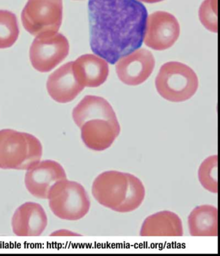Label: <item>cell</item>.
<instances>
[{
    "instance_id": "cell-8",
    "label": "cell",
    "mask_w": 220,
    "mask_h": 256,
    "mask_svg": "<svg viewBox=\"0 0 220 256\" xmlns=\"http://www.w3.org/2000/svg\"><path fill=\"white\" fill-rule=\"evenodd\" d=\"M180 34V24L174 16L157 11L148 18L144 42L152 50H164L174 46Z\"/></svg>"
},
{
    "instance_id": "cell-10",
    "label": "cell",
    "mask_w": 220,
    "mask_h": 256,
    "mask_svg": "<svg viewBox=\"0 0 220 256\" xmlns=\"http://www.w3.org/2000/svg\"><path fill=\"white\" fill-rule=\"evenodd\" d=\"M66 179L63 166L54 160L40 161L26 174L25 184L28 192L39 199H48L56 182Z\"/></svg>"
},
{
    "instance_id": "cell-16",
    "label": "cell",
    "mask_w": 220,
    "mask_h": 256,
    "mask_svg": "<svg viewBox=\"0 0 220 256\" xmlns=\"http://www.w3.org/2000/svg\"><path fill=\"white\" fill-rule=\"evenodd\" d=\"M72 118L78 126L88 120L104 119L117 121L114 109L106 99L96 96H86L73 109Z\"/></svg>"
},
{
    "instance_id": "cell-3",
    "label": "cell",
    "mask_w": 220,
    "mask_h": 256,
    "mask_svg": "<svg viewBox=\"0 0 220 256\" xmlns=\"http://www.w3.org/2000/svg\"><path fill=\"white\" fill-rule=\"evenodd\" d=\"M48 199L51 211L62 220L76 221L85 217L90 210V201L85 188L68 179L56 182Z\"/></svg>"
},
{
    "instance_id": "cell-22",
    "label": "cell",
    "mask_w": 220,
    "mask_h": 256,
    "mask_svg": "<svg viewBox=\"0 0 220 256\" xmlns=\"http://www.w3.org/2000/svg\"><path fill=\"white\" fill-rule=\"evenodd\" d=\"M138 1L145 2V3L148 4H154L158 3V2L163 1V0H138Z\"/></svg>"
},
{
    "instance_id": "cell-18",
    "label": "cell",
    "mask_w": 220,
    "mask_h": 256,
    "mask_svg": "<svg viewBox=\"0 0 220 256\" xmlns=\"http://www.w3.org/2000/svg\"><path fill=\"white\" fill-rule=\"evenodd\" d=\"M18 22L14 13L0 10V48H10L18 38Z\"/></svg>"
},
{
    "instance_id": "cell-7",
    "label": "cell",
    "mask_w": 220,
    "mask_h": 256,
    "mask_svg": "<svg viewBox=\"0 0 220 256\" xmlns=\"http://www.w3.org/2000/svg\"><path fill=\"white\" fill-rule=\"evenodd\" d=\"M130 191L128 173L106 171L94 180L92 186L93 196L102 206L120 212Z\"/></svg>"
},
{
    "instance_id": "cell-15",
    "label": "cell",
    "mask_w": 220,
    "mask_h": 256,
    "mask_svg": "<svg viewBox=\"0 0 220 256\" xmlns=\"http://www.w3.org/2000/svg\"><path fill=\"white\" fill-rule=\"evenodd\" d=\"M183 235L181 219L175 213L168 210L146 218L140 230L141 236L179 237Z\"/></svg>"
},
{
    "instance_id": "cell-9",
    "label": "cell",
    "mask_w": 220,
    "mask_h": 256,
    "mask_svg": "<svg viewBox=\"0 0 220 256\" xmlns=\"http://www.w3.org/2000/svg\"><path fill=\"white\" fill-rule=\"evenodd\" d=\"M154 66L155 59L152 53L146 48H138L119 60L116 70L124 84L136 86L150 78Z\"/></svg>"
},
{
    "instance_id": "cell-1",
    "label": "cell",
    "mask_w": 220,
    "mask_h": 256,
    "mask_svg": "<svg viewBox=\"0 0 220 256\" xmlns=\"http://www.w3.org/2000/svg\"><path fill=\"white\" fill-rule=\"evenodd\" d=\"M88 10L96 55L114 64L141 48L148 12L138 0H90Z\"/></svg>"
},
{
    "instance_id": "cell-5",
    "label": "cell",
    "mask_w": 220,
    "mask_h": 256,
    "mask_svg": "<svg viewBox=\"0 0 220 256\" xmlns=\"http://www.w3.org/2000/svg\"><path fill=\"white\" fill-rule=\"evenodd\" d=\"M21 18L24 28L34 36L58 32L63 20V1L28 0Z\"/></svg>"
},
{
    "instance_id": "cell-11",
    "label": "cell",
    "mask_w": 220,
    "mask_h": 256,
    "mask_svg": "<svg viewBox=\"0 0 220 256\" xmlns=\"http://www.w3.org/2000/svg\"><path fill=\"white\" fill-rule=\"evenodd\" d=\"M45 210L38 204L26 202L15 211L11 221L13 232L20 237H36L48 226Z\"/></svg>"
},
{
    "instance_id": "cell-4",
    "label": "cell",
    "mask_w": 220,
    "mask_h": 256,
    "mask_svg": "<svg viewBox=\"0 0 220 256\" xmlns=\"http://www.w3.org/2000/svg\"><path fill=\"white\" fill-rule=\"evenodd\" d=\"M155 84L158 92L164 99L182 102L195 94L199 82L196 74L190 66L170 62L162 66Z\"/></svg>"
},
{
    "instance_id": "cell-21",
    "label": "cell",
    "mask_w": 220,
    "mask_h": 256,
    "mask_svg": "<svg viewBox=\"0 0 220 256\" xmlns=\"http://www.w3.org/2000/svg\"><path fill=\"white\" fill-rule=\"evenodd\" d=\"M218 0H205L200 6L199 18L206 30L218 32Z\"/></svg>"
},
{
    "instance_id": "cell-2",
    "label": "cell",
    "mask_w": 220,
    "mask_h": 256,
    "mask_svg": "<svg viewBox=\"0 0 220 256\" xmlns=\"http://www.w3.org/2000/svg\"><path fill=\"white\" fill-rule=\"evenodd\" d=\"M43 148L34 136L12 129L0 130V168L28 170L41 161Z\"/></svg>"
},
{
    "instance_id": "cell-19",
    "label": "cell",
    "mask_w": 220,
    "mask_h": 256,
    "mask_svg": "<svg viewBox=\"0 0 220 256\" xmlns=\"http://www.w3.org/2000/svg\"><path fill=\"white\" fill-rule=\"evenodd\" d=\"M218 155L206 158L198 170L200 184L206 190L217 194L218 189Z\"/></svg>"
},
{
    "instance_id": "cell-6",
    "label": "cell",
    "mask_w": 220,
    "mask_h": 256,
    "mask_svg": "<svg viewBox=\"0 0 220 256\" xmlns=\"http://www.w3.org/2000/svg\"><path fill=\"white\" fill-rule=\"evenodd\" d=\"M70 52V43L58 32L45 33L36 37L30 48L33 68L40 72H48L62 63Z\"/></svg>"
},
{
    "instance_id": "cell-14",
    "label": "cell",
    "mask_w": 220,
    "mask_h": 256,
    "mask_svg": "<svg viewBox=\"0 0 220 256\" xmlns=\"http://www.w3.org/2000/svg\"><path fill=\"white\" fill-rule=\"evenodd\" d=\"M72 70L78 82L84 88H98L108 79V62L97 55L84 54L72 62Z\"/></svg>"
},
{
    "instance_id": "cell-20",
    "label": "cell",
    "mask_w": 220,
    "mask_h": 256,
    "mask_svg": "<svg viewBox=\"0 0 220 256\" xmlns=\"http://www.w3.org/2000/svg\"><path fill=\"white\" fill-rule=\"evenodd\" d=\"M130 192L120 212H132L138 208L143 202L146 196V190L143 182L135 176L128 173Z\"/></svg>"
},
{
    "instance_id": "cell-13",
    "label": "cell",
    "mask_w": 220,
    "mask_h": 256,
    "mask_svg": "<svg viewBox=\"0 0 220 256\" xmlns=\"http://www.w3.org/2000/svg\"><path fill=\"white\" fill-rule=\"evenodd\" d=\"M84 88L76 79L72 62L60 66L50 76L46 82L48 94L60 104L72 102Z\"/></svg>"
},
{
    "instance_id": "cell-17",
    "label": "cell",
    "mask_w": 220,
    "mask_h": 256,
    "mask_svg": "<svg viewBox=\"0 0 220 256\" xmlns=\"http://www.w3.org/2000/svg\"><path fill=\"white\" fill-rule=\"evenodd\" d=\"M188 224L192 236H218V208L210 204L196 207Z\"/></svg>"
},
{
    "instance_id": "cell-12",
    "label": "cell",
    "mask_w": 220,
    "mask_h": 256,
    "mask_svg": "<svg viewBox=\"0 0 220 256\" xmlns=\"http://www.w3.org/2000/svg\"><path fill=\"white\" fill-rule=\"evenodd\" d=\"M80 128L84 144L86 148L95 151H103L110 148L121 131L118 120L104 119L88 120Z\"/></svg>"
}]
</instances>
